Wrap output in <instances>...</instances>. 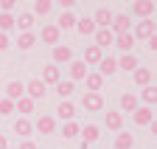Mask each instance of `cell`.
<instances>
[{"mask_svg": "<svg viewBox=\"0 0 157 149\" xmlns=\"http://www.w3.org/2000/svg\"><path fill=\"white\" fill-rule=\"evenodd\" d=\"M82 110L84 113H101L104 110V96L101 93H84L82 96Z\"/></svg>", "mask_w": 157, "mask_h": 149, "instance_id": "1", "label": "cell"}, {"mask_svg": "<svg viewBox=\"0 0 157 149\" xmlns=\"http://www.w3.org/2000/svg\"><path fill=\"white\" fill-rule=\"evenodd\" d=\"M39 40H42L45 45H51V48H56V45H62V31H59L53 23H48V25H42V31H39Z\"/></svg>", "mask_w": 157, "mask_h": 149, "instance_id": "2", "label": "cell"}, {"mask_svg": "<svg viewBox=\"0 0 157 149\" xmlns=\"http://www.w3.org/2000/svg\"><path fill=\"white\" fill-rule=\"evenodd\" d=\"M109 31L118 37V34H129L132 31V17L129 14H112V23H109Z\"/></svg>", "mask_w": 157, "mask_h": 149, "instance_id": "3", "label": "cell"}, {"mask_svg": "<svg viewBox=\"0 0 157 149\" xmlns=\"http://www.w3.org/2000/svg\"><path fill=\"white\" fill-rule=\"evenodd\" d=\"M3 93H6L3 99H9V101H20V99L25 96V84L20 82V79H9L6 87H3Z\"/></svg>", "mask_w": 157, "mask_h": 149, "instance_id": "4", "label": "cell"}, {"mask_svg": "<svg viewBox=\"0 0 157 149\" xmlns=\"http://www.w3.org/2000/svg\"><path fill=\"white\" fill-rule=\"evenodd\" d=\"M157 34V25H154V20H140V23H137L135 25V31H132V37H135V40H151V37Z\"/></svg>", "mask_w": 157, "mask_h": 149, "instance_id": "5", "label": "cell"}, {"mask_svg": "<svg viewBox=\"0 0 157 149\" xmlns=\"http://www.w3.org/2000/svg\"><path fill=\"white\" fill-rule=\"evenodd\" d=\"M132 14L140 17V20H151V14H154V0H135V3H132Z\"/></svg>", "mask_w": 157, "mask_h": 149, "instance_id": "6", "label": "cell"}, {"mask_svg": "<svg viewBox=\"0 0 157 149\" xmlns=\"http://www.w3.org/2000/svg\"><path fill=\"white\" fill-rule=\"evenodd\" d=\"M51 53H53V65H56V68L73 62V48H70V45H56V48H51Z\"/></svg>", "mask_w": 157, "mask_h": 149, "instance_id": "7", "label": "cell"}, {"mask_svg": "<svg viewBox=\"0 0 157 149\" xmlns=\"http://www.w3.org/2000/svg\"><path fill=\"white\" fill-rule=\"evenodd\" d=\"M34 129H36V132H42V135H53V132H56V118H53L51 113L39 116L36 124H34Z\"/></svg>", "mask_w": 157, "mask_h": 149, "instance_id": "8", "label": "cell"}, {"mask_svg": "<svg viewBox=\"0 0 157 149\" xmlns=\"http://www.w3.org/2000/svg\"><path fill=\"white\" fill-rule=\"evenodd\" d=\"M39 82H42L45 87H48V84H53V87H56L59 82H62V70H59V68L51 62V65H45V68H42V79H39Z\"/></svg>", "mask_w": 157, "mask_h": 149, "instance_id": "9", "label": "cell"}, {"mask_svg": "<svg viewBox=\"0 0 157 149\" xmlns=\"http://www.w3.org/2000/svg\"><path fill=\"white\" fill-rule=\"evenodd\" d=\"M132 121H135L137 127H149V124L154 121V110H151V107H143V104H140V107H137L135 113H132Z\"/></svg>", "mask_w": 157, "mask_h": 149, "instance_id": "10", "label": "cell"}, {"mask_svg": "<svg viewBox=\"0 0 157 149\" xmlns=\"http://www.w3.org/2000/svg\"><path fill=\"white\" fill-rule=\"evenodd\" d=\"M45 84L39 82V79H31V82H25V96L31 99V101H39V99H45Z\"/></svg>", "mask_w": 157, "mask_h": 149, "instance_id": "11", "label": "cell"}, {"mask_svg": "<svg viewBox=\"0 0 157 149\" xmlns=\"http://www.w3.org/2000/svg\"><path fill=\"white\" fill-rule=\"evenodd\" d=\"M78 132H82V149H87V143H95L98 138H101V129H98L95 124H84Z\"/></svg>", "mask_w": 157, "mask_h": 149, "instance_id": "12", "label": "cell"}, {"mask_svg": "<svg viewBox=\"0 0 157 149\" xmlns=\"http://www.w3.org/2000/svg\"><path fill=\"white\" fill-rule=\"evenodd\" d=\"M90 20L95 23V28H109V23H112V11H109L107 6H98L95 14L90 17Z\"/></svg>", "mask_w": 157, "mask_h": 149, "instance_id": "13", "label": "cell"}, {"mask_svg": "<svg viewBox=\"0 0 157 149\" xmlns=\"http://www.w3.org/2000/svg\"><path fill=\"white\" fill-rule=\"evenodd\" d=\"M67 70H70V82H73V84H76V82H82L87 73H90V70H87V65H84L82 59H73V62L67 65Z\"/></svg>", "mask_w": 157, "mask_h": 149, "instance_id": "14", "label": "cell"}, {"mask_svg": "<svg viewBox=\"0 0 157 149\" xmlns=\"http://www.w3.org/2000/svg\"><path fill=\"white\" fill-rule=\"evenodd\" d=\"M118 104H121V116H124V113H135V110L140 107V101H137V96H135V93H121Z\"/></svg>", "mask_w": 157, "mask_h": 149, "instance_id": "15", "label": "cell"}, {"mask_svg": "<svg viewBox=\"0 0 157 149\" xmlns=\"http://www.w3.org/2000/svg\"><path fill=\"white\" fill-rule=\"evenodd\" d=\"M129 76H132V82H135L137 87H149V84H151V70H149V68H135Z\"/></svg>", "mask_w": 157, "mask_h": 149, "instance_id": "16", "label": "cell"}, {"mask_svg": "<svg viewBox=\"0 0 157 149\" xmlns=\"http://www.w3.org/2000/svg\"><path fill=\"white\" fill-rule=\"evenodd\" d=\"M112 42H115V34H112L109 28H95V48L104 51V48H109Z\"/></svg>", "mask_w": 157, "mask_h": 149, "instance_id": "17", "label": "cell"}, {"mask_svg": "<svg viewBox=\"0 0 157 149\" xmlns=\"http://www.w3.org/2000/svg\"><path fill=\"white\" fill-rule=\"evenodd\" d=\"M34 132V124L28 121V118H17L14 121V135L17 138H23V141H28V135Z\"/></svg>", "mask_w": 157, "mask_h": 149, "instance_id": "18", "label": "cell"}, {"mask_svg": "<svg viewBox=\"0 0 157 149\" xmlns=\"http://www.w3.org/2000/svg\"><path fill=\"white\" fill-rule=\"evenodd\" d=\"M76 20H78V17L73 14V11H62V14H59V20L53 23L59 31H70V28H76Z\"/></svg>", "mask_w": 157, "mask_h": 149, "instance_id": "19", "label": "cell"}, {"mask_svg": "<svg viewBox=\"0 0 157 149\" xmlns=\"http://www.w3.org/2000/svg\"><path fill=\"white\" fill-rule=\"evenodd\" d=\"M14 25L20 28V34H25L34 28V14L31 11H20V17H14Z\"/></svg>", "mask_w": 157, "mask_h": 149, "instance_id": "20", "label": "cell"}, {"mask_svg": "<svg viewBox=\"0 0 157 149\" xmlns=\"http://www.w3.org/2000/svg\"><path fill=\"white\" fill-rule=\"evenodd\" d=\"M101 59H104V51L101 48H95V45H87L84 48V59H82L84 65H98Z\"/></svg>", "mask_w": 157, "mask_h": 149, "instance_id": "21", "label": "cell"}, {"mask_svg": "<svg viewBox=\"0 0 157 149\" xmlns=\"http://www.w3.org/2000/svg\"><path fill=\"white\" fill-rule=\"evenodd\" d=\"M104 124H107V129H112V132H121V129H124V116L109 110V113L104 116Z\"/></svg>", "mask_w": 157, "mask_h": 149, "instance_id": "22", "label": "cell"}, {"mask_svg": "<svg viewBox=\"0 0 157 149\" xmlns=\"http://www.w3.org/2000/svg\"><path fill=\"white\" fill-rule=\"evenodd\" d=\"M115 70H118V59H115V57H104L101 62H98V73H101L104 79H107V76H112Z\"/></svg>", "mask_w": 157, "mask_h": 149, "instance_id": "23", "label": "cell"}, {"mask_svg": "<svg viewBox=\"0 0 157 149\" xmlns=\"http://www.w3.org/2000/svg\"><path fill=\"white\" fill-rule=\"evenodd\" d=\"M115 149H132L135 146V135L132 132H126V129H121V132L115 135V143H112Z\"/></svg>", "mask_w": 157, "mask_h": 149, "instance_id": "24", "label": "cell"}, {"mask_svg": "<svg viewBox=\"0 0 157 149\" xmlns=\"http://www.w3.org/2000/svg\"><path fill=\"white\" fill-rule=\"evenodd\" d=\"M112 45H115L118 51H124V53H129V51H132V45H135V37H132V31H129V34H118Z\"/></svg>", "mask_w": 157, "mask_h": 149, "instance_id": "25", "label": "cell"}, {"mask_svg": "<svg viewBox=\"0 0 157 149\" xmlns=\"http://www.w3.org/2000/svg\"><path fill=\"white\" fill-rule=\"evenodd\" d=\"M84 82H87V93H98V90H104V76H101V73H87Z\"/></svg>", "mask_w": 157, "mask_h": 149, "instance_id": "26", "label": "cell"}, {"mask_svg": "<svg viewBox=\"0 0 157 149\" xmlns=\"http://www.w3.org/2000/svg\"><path fill=\"white\" fill-rule=\"evenodd\" d=\"M56 116L62 118V121H73V116H76V107H73V101H59V107H56Z\"/></svg>", "mask_w": 157, "mask_h": 149, "instance_id": "27", "label": "cell"}, {"mask_svg": "<svg viewBox=\"0 0 157 149\" xmlns=\"http://www.w3.org/2000/svg\"><path fill=\"white\" fill-rule=\"evenodd\" d=\"M135 68H140V65H137V57H135V53H124V57L118 59V70H126V73H132Z\"/></svg>", "mask_w": 157, "mask_h": 149, "instance_id": "28", "label": "cell"}, {"mask_svg": "<svg viewBox=\"0 0 157 149\" xmlns=\"http://www.w3.org/2000/svg\"><path fill=\"white\" fill-rule=\"evenodd\" d=\"M137 101H143V107H154L157 104V87L154 84L143 87V93H140V99H137Z\"/></svg>", "mask_w": 157, "mask_h": 149, "instance_id": "29", "label": "cell"}, {"mask_svg": "<svg viewBox=\"0 0 157 149\" xmlns=\"http://www.w3.org/2000/svg\"><path fill=\"white\" fill-rule=\"evenodd\" d=\"M76 31L82 37H90V34H95V23L90 20V17H82V20H76Z\"/></svg>", "mask_w": 157, "mask_h": 149, "instance_id": "30", "label": "cell"}, {"mask_svg": "<svg viewBox=\"0 0 157 149\" xmlns=\"http://www.w3.org/2000/svg\"><path fill=\"white\" fill-rule=\"evenodd\" d=\"M17 45H20V51H31V48L36 45V34H34V31H25V34H20Z\"/></svg>", "mask_w": 157, "mask_h": 149, "instance_id": "31", "label": "cell"}, {"mask_svg": "<svg viewBox=\"0 0 157 149\" xmlns=\"http://www.w3.org/2000/svg\"><path fill=\"white\" fill-rule=\"evenodd\" d=\"M56 93H59V99H62V101H67L73 93H76V84H73L70 79H67V82H59V84H56Z\"/></svg>", "mask_w": 157, "mask_h": 149, "instance_id": "32", "label": "cell"}, {"mask_svg": "<svg viewBox=\"0 0 157 149\" xmlns=\"http://www.w3.org/2000/svg\"><path fill=\"white\" fill-rule=\"evenodd\" d=\"M34 107H36V101H31L28 96H23V99H20V101H14V110H20V113H23V118L34 113Z\"/></svg>", "mask_w": 157, "mask_h": 149, "instance_id": "33", "label": "cell"}, {"mask_svg": "<svg viewBox=\"0 0 157 149\" xmlns=\"http://www.w3.org/2000/svg\"><path fill=\"white\" fill-rule=\"evenodd\" d=\"M51 11H53V3H51V0H36L31 14H34V17H36V14H39V17H48Z\"/></svg>", "mask_w": 157, "mask_h": 149, "instance_id": "34", "label": "cell"}, {"mask_svg": "<svg viewBox=\"0 0 157 149\" xmlns=\"http://www.w3.org/2000/svg\"><path fill=\"white\" fill-rule=\"evenodd\" d=\"M78 129H82V127H78L76 121H65V124H62V135H65V138H76Z\"/></svg>", "mask_w": 157, "mask_h": 149, "instance_id": "35", "label": "cell"}, {"mask_svg": "<svg viewBox=\"0 0 157 149\" xmlns=\"http://www.w3.org/2000/svg\"><path fill=\"white\" fill-rule=\"evenodd\" d=\"M14 28V17L11 14H0V34H9Z\"/></svg>", "mask_w": 157, "mask_h": 149, "instance_id": "36", "label": "cell"}, {"mask_svg": "<svg viewBox=\"0 0 157 149\" xmlns=\"http://www.w3.org/2000/svg\"><path fill=\"white\" fill-rule=\"evenodd\" d=\"M11 113H14V101L0 99V116H11Z\"/></svg>", "mask_w": 157, "mask_h": 149, "instance_id": "37", "label": "cell"}, {"mask_svg": "<svg viewBox=\"0 0 157 149\" xmlns=\"http://www.w3.org/2000/svg\"><path fill=\"white\" fill-rule=\"evenodd\" d=\"M14 6H17L14 0H0V14H11V11H14Z\"/></svg>", "mask_w": 157, "mask_h": 149, "instance_id": "38", "label": "cell"}, {"mask_svg": "<svg viewBox=\"0 0 157 149\" xmlns=\"http://www.w3.org/2000/svg\"><path fill=\"white\" fill-rule=\"evenodd\" d=\"M59 6H62V11H73V6H76V3H73V0H62Z\"/></svg>", "mask_w": 157, "mask_h": 149, "instance_id": "39", "label": "cell"}, {"mask_svg": "<svg viewBox=\"0 0 157 149\" xmlns=\"http://www.w3.org/2000/svg\"><path fill=\"white\" fill-rule=\"evenodd\" d=\"M9 48V34H0V51Z\"/></svg>", "mask_w": 157, "mask_h": 149, "instance_id": "40", "label": "cell"}, {"mask_svg": "<svg viewBox=\"0 0 157 149\" xmlns=\"http://www.w3.org/2000/svg\"><path fill=\"white\" fill-rule=\"evenodd\" d=\"M20 149H36V143L28 138V141H23V143H20Z\"/></svg>", "mask_w": 157, "mask_h": 149, "instance_id": "41", "label": "cell"}, {"mask_svg": "<svg viewBox=\"0 0 157 149\" xmlns=\"http://www.w3.org/2000/svg\"><path fill=\"white\" fill-rule=\"evenodd\" d=\"M149 48H151V51H154V53H157V34H154V37H151V40H149Z\"/></svg>", "mask_w": 157, "mask_h": 149, "instance_id": "42", "label": "cell"}, {"mask_svg": "<svg viewBox=\"0 0 157 149\" xmlns=\"http://www.w3.org/2000/svg\"><path fill=\"white\" fill-rule=\"evenodd\" d=\"M0 149H9V138L6 135H0Z\"/></svg>", "mask_w": 157, "mask_h": 149, "instance_id": "43", "label": "cell"}]
</instances>
